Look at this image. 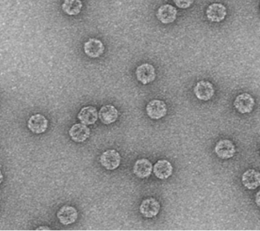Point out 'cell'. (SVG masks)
I'll list each match as a JSON object with an SVG mask.
<instances>
[{
	"label": "cell",
	"mask_w": 260,
	"mask_h": 231,
	"mask_svg": "<svg viewBox=\"0 0 260 231\" xmlns=\"http://www.w3.org/2000/svg\"><path fill=\"white\" fill-rule=\"evenodd\" d=\"M194 94L197 99L201 101H209L215 95V88L212 82L201 80L197 82L193 88Z\"/></svg>",
	"instance_id": "3957f363"
},
{
	"label": "cell",
	"mask_w": 260,
	"mask_h": 231,
	"mask_svg": "<svg viewBox=\"0 0 260 231\" xmlns=\"http://www.w3.org/2000/svg\"><path fill=\"white\" fill-rule=\"evenodd\" d=\"M100 163L108 170H114L120 166V154L116 150H108L100 157Z\"/></svg>",
	"instance_id": "7a4b0ae2"
},
{
	"label": "cell",
	"mask_w": 260,
	"mask_h": 231,
	"mask_svg": "<svg viewBox=\"0 0 260 231\" xmlns=\"http://www.w3.org/2000/svg\"><path fill=\"white\" fill-rule=\"evenodd\" d=\"M69 134L73 142L83 143L90 136V129L83 124H76L70 127Z\"/></svg>",
	"instance_id": "8fae6325"
},
{
	"label": "cell",
	"mask_w": 260,
	"mask_h": 231,
	"mask_svg": "<svg viewBox=\"0 0 260 231\" xmlns=\"http://www.w3.org/2000/svg\"><path fill=\"white\" fill-rule=\"evenodd\" d=\"M177 10L170 4L161 6L157 12V18L163 24L173 23L177 17Z\"/></svg>",
	"instance_id": "9c48e42d"
},
{
	"label": "cell",
	"mask_w": 260,
	"mask_h": 231,
	"mask_svg": "<svg viewBox=\"0 0 260 231\" xmlns=\"http://www.w3.org/2000/svg\"><path fill=\"white\" fill-rule=\"evenodd\" d=\"M48 121L44 115L41 114L32 115L28 121V127L33 133H44L47 129Z\"/></svg>",
	"instance_id": "7c38bea8"
},
{
	"label": "cell",
	"mask_w": 260,
	"mask_h": 231,
	"mask_svg": "<svg viewBox=\"0 0 260 231\" xmlns=\"http://www.w3.org/2000/svg\"><path fill=\"white\" fill-rule=\"evenodd\" d=\"M105 46L101 40L96 38H89L84 43V52L91 58H98L103 55Z\"/></svg>",
	"instance_id": "30bf717a"
},
{
	"label": "cell",
	"mask_w": 260,
	"mask_h": 231,
	"mask_svg": "<svg viewBox=\"0 0 260 231\" xmlns=\"http://www.w3.org/2000/svg\"><path fill=\"white\" fill-rule=\"evenodd\" d=\"M215 154L222 160L232 158L236 154V147L231 141L220 140L215 148Z\"/></svg>",
	"instance_id": "277c9868"
},
{
	"label": "cell",
	"mask_w": 260,
	"mask_h": 231,
	"mask_svg": "<svg viewBox=\"0 0 260 231\" xmlns=\"http://www.w3.org/2000/svg\"><path fill=\"white\" fill-rule=\"evenodd\" d=\"M173 2L176 7L185 10L189 8L193 4L194 0H173Z\"/></svg>",
	"instance_id": "ffe728a7"
},
{
	"label": "cell",
	"mask_w": 260,
	"mask_h": 231,
	"mask_svg": "<svg viewBox=\"0 0 260 231\" xmlns=\"http://www.w3.org/2000/svg\"><path fill=\"white\" fill-rule=\"evenodd\" d=\"M206 16L212 22H221L225 20L227 16V9L221 4H211L205 12Z\"/></svg>",
	"instance_id": "ba28073f"
},
{
	"label": "cell",
	"mask_w": 260,
	"mask_h": 231,
	"mask_svg": "<svg viewBox=\"0 0 260 231\" xmlns=\"http://www.w3.org/2000/svg\"><path fill=\"white\" fill-rule=\"evenodd\" d=\"M83 8L81 0H64L62 10L69 16H77L80 14Z\"/></svg>",
	"instance_id": "d6986e66"
},
{
	"label": "cell",
	"mask_w": 260,
	"mask_h": 231,
	"mask_svg": "<svg viewBox=\"0 0 260 231\" xmlns=\"http://www.w3.org/2000/svg\"><path fill=\"white\" fill-rule=\"evenodd\" d=\"M136 77L143 85L150 83L156 79L157 73L154 67L150 64H143L136 69Z\"/></svg>",
	"instance_id": "6da1fadb"
},
{
	"label": "cell",
	"mask_w": 260,
	"mask_h": 231,
	"mask_svg": "<svg viewBox=\"0 0 260 231\" xmlns=\"http://www.w3.org/2000/svg\"><path fill=\"white\" fill-rule=\"evenodd\" d=\"M57 216L62 224L69 225L74 223L77 220L78 212L75 208L66 205L58 211Z\"/></svg>",
	"instance_id": "5bb4252c"
},
{
	"label": "cell",
	"mask_w": 260,
	"mask_h": 231,
	"mask_svg": "<svg viewBox=\"0 0 260 231\" xmlns=\"http://www.w3.org/2000/svg\"><path fill=\"white\" fill-rule=\"evenodd\" d=\"M161 205L154 198H148L142 202L140 206V212L143 217L152 218L159 214Z\"/></svg>",
	"instance_id": "52a82bcc"
},
{
	"label": "cell",
	"mask_w": 260,
	"mask_h": 231,
	"mask_svg": "<svg viewBox=\"0 0 260 231\" xmlns=\"http://www.w3.org/2000/svg\"><path fill=\"white\" fill-rule=\"evenodd\" d=\"M259 192H258L256 194V197H255V202H256L257 205L259 206Z\"/></svg>",
	"instance_id": "44dd1931"
},
{
	"label": "cell",
	"mask_w": 260,
	"mask_h": 231,
	"mask_svg": "<svg viewBox=\"0 0 260 231\" xmlns=\"http://www.w3.org/2000/svg\"><path fill=\"white\" fill-rule=\"evenodd\" d=\"M242 183L248 190H255L260 184L259 172L255 169H248L242 175Z\"/></svg>",
	"instance_id": "2e32d148"
},
{
	"label": "cell",
	"mask_w": 260,
	"mask_h": 231,
	"mask_svg": "<svg viewBox=\"0 0 260 231\" xmlns=\"http://www.w3.org/2000/svg\"><path fill=\"white\" fill-rule=\"evenodd\" d=\"M3 180H4V175H3L2 172L0 170V184L3 182Z\"/></svg>",
	"instance_id": "603a6c76"
},
{
	"label": "cell",
	"mask_w": 260,
	"mask_h": 231,
	"mask_svg": "<svg viewBox=\"0 0 260 231\" xmlns=\"http://www.w3.org/2000/svg\"><path fill=\"white\" fill-rule=\"evenodd\" d=\"M146 111L148 116L150 117L151 119H161L167 115V105L161 100H152L146 106Z\"/></svg>",
	"instance_id": "5b68a950"
},
{
	"label": "cell",
	"mask_w": 260,
	"mask_h": 231,
	"mask_svg": "<svg viewBox=\"0 0 260 231\" xmlns=\"http://www.w3.org/2000/svg\"><path fill=\"white\" fill-rule=\"evenodd\" d=\"M173 170L171 163L167 160H158L153 166L154 175L160 179H167L171 176Z\"/></svg>",
	"instance_id": "e0dca14e"
},
{
	"label": "cell",
	"mask_w": 260,
	"mask_h": 231,
	"mask_svg": "<svg viewBox=\"0 0 260 231\" xmlns=\"http://www.w3.org/2000/svg\"><path fill=\"white\" fill-rule=\"evenodd\" d=\"M153 164L148 159H139L134 163L133 172L136 176L140 178H144L151 175Z\"/></svg>",
	"instance_id": "4fadbf2b"
},
{
	"label": "cell",
	"mask_w": 260,
	"mask_h": 231,
	"mask_svg": "<svg viewBox=\"0 0 260 231\" xmlns=\"http://www.w3.org/2000/svg\"><path fill=\"white\" fill-rule=\"evenodd\" d=\"M234 107L240 113H250L255 106V100L249 94H242L234 100Z\"/></svg>",
	"instance_id": "8992f818"
},
{
	"label": "cell",
	"mask_w": 260,
	"mask_h": 231,
	"mask_svg": "<svg viewBox=\"0 0 260 231\" xmlns=\"http://www.w3.org/2000/svg\"><path fill=\"white\" fill-rule=\"evenodd\" d=\"M37 230H50V228L47 227V226H41V227H38Z\"/></svg>",
	"instance_id": "7402d4cb"
},
{
	"label": "cell",
	"mask_w": 260,
	"mask_h": 231,
	"mask_svg": "<svg viewBox=\"0 0 260 231\" xmlns=\"http://www.w3.org/2000/svg\"><path fill=\"white\" fill-rule=\"evenodd\" d=\"M98 118L104 124H111L116 122L119 118V112L113 105L102 106L98 112Z\"/></svg>",
	"instance_id": "9a60e30c"
},
{
	"label": "cell",
	"mask_w": 260,
	"mask_h": 231,
	"mask_svg": "<svg viewBox=\"0 0 260 231\" xmlns=\"http://www.w3.org/2000/svg\"><path fill=\"white\" fill-rule=\"evenodd\" d=\"M77 118L83 124L92 125L98 120V114L97 109L93 106H86L79 112Z\"/></svg>",
	"instance_id": "ac0fdd59"
}]
</instances>
